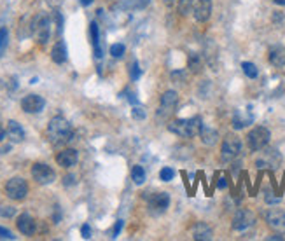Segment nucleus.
Instances as JSON below:
<instances>
[{
    "mask_svg": "<svg viewBox=\"0 0 285 241\" xmlns=\"http://www.w3.org/2000/svg\"><path fill=\"white\" fill-rule=\"evenodd\" d=\"M131 114H133L135 119H143L145 117V112H143L142 107H133V112H131Z\"/></svg>",
    "mask_w": 285,
    "mask_h": 241,
    "instance_id": "nucleus-33",
    "label": "nucleus"
},
{
    "mask_svg": "<svg viewBox=\"0 0 285 241\" xmlns=\"http://www.w3.org/2000/svg\"><path fill=\"white\" fill-rule=\"evenodd\" d=\"M170 206V196L166 192H158V194H152L151 199H149V210L152 213H165Z\"/></svg>",
    "mask_w": 285,
    "mask_h": 241,
    "instance_id": "nucleus-9",
    "label": "nucleus"
},
{
    "mask_svg": "<svg viewBox=\"0 0 285 241\" xmlns=\"http://www.w3.org/2000/svg\"><path fill=\"white\" fill-rule=\"evenodd\" d=\"M77 151H73V149H63L61 152L56 154V163L60 164L61 168H72L77 164Z\"/></svg>",
    "mask_w": 285,
    "mask_h": 241,
    "instance_id": "nucleus-13",
    "label": "nucleus"
},
{
    "mask_svg": "<svg viewBox=\"0 0 285 241\" xmlns=\"http://www.w3.org/2000/svg\"><path fill=\"white\" fill-rule=\"evenodd\" d=\"M282 20H284V14H280V13L273 14V21H282Z\"/></svg>",
    "mask_w": 285,
    "mask_h": 241,
    "instance_id": "nucleus-39",
    "label": "nucleus"
},
{
    "mask_svg": "<svg viewBox=\"0 0 285 241\" xmlns=\"http://www.w3.org/2000/svg\"><path fill=\"white\" fill-rule=\"evenodd\" d=\"M275 4H278V5H285V0H273Z\"/></svg>",
    "mask_w": 285,
    "mask_h": 241,
    "instance_id": "nucleus-42",
    "label": "nucleus"
},
{
    "mask_svg": "<svg viewBox=\"0 0 285 241\" xmlns=\"http://www.w3.org/2000/svg\"><path fill=\"white\" fill-rule=\"evenodd\" d=\"M254 222H256V217H254V213L250 210H240L233 219V229L235 231H243V229L250 227Z\"/></svg>",
    "mask_w": 285,
    "mask_h": 241,
    "instance_id": "nucleus-11",
    "label": "nucleus"
},
{
    "mask_svg": "<svg viewBox=\"0 0 285 241\" xmlns=\"http://www.w3.org/2000/svg\"><path fill=\"white\" fill-rule=\"evenodd\" d=\"M81 233H82V238H84V240H90V238H91V227H90V224H84V225H82Z\"/></svg>",
    "mask_w": 285,
    "mask_h": 241,
    "instance_id": "nucleus-36",
    "label": "nucleus"
},
{
    "mask_svg": "<svg viewBox=\"0 0 285 241\" xmlns=\"http://www.w3.org/2000/svg\"><path fill=\"white\" fill-rule=\"evenodd\" d=\"M173 176H175V172H173L171 168H163V170L159 172V178L163 180V182H170Z\"/></svg>",
    "mask_w": 285,
    "mask_h": 241,
    "instance_id": "nucleus-29",
    "label": "nucleus"
},
{
    "mask_svg": "<svg viewBox=\"0 0 285 241\" xmlns=\"http://www.w3.org/2000/svg\"><path fill=\"white\" fill-rule=\"evenodd\" d=\"M75 175H67L63 176V185H67V187H70V185H75Z\"/></svg>",
    "mask_w": 285,
    "mask_h": 241,
    "instance_id": "nucleus-34",
    "label": "nucleus"
},
{
    "mask_svg": "<svg viewBox=\"0 0 285 241\" xmlns=\"http://www.w3.org/2000/svg\"><path fill=\"white\" fill-rule=\"evenodd\" d=\"M90 4H93V0H81V5H90Z\"/></svg>",
    "mask_w": 285,
    "mask_h": 241,
    "instance_id": "nucleus-41",
    "label": "nucleus"
},
{
    "mask_svg": "<svg viewBox=\"0 0 285 241\" xmlns=\"http://www.w3.org/2000/svg\"><path fill=\"white\" fill-rule=\"evenodd\" d=\"M191 233H192V238H194L196 241H210L214 236L210 225L205 224V222H196V224L192 225Z\"/></svg>",
    "mask_w": 285,
    "mask_h": 241,
    "instance_id": "nucleus-15",
    "label": "nucleus"
},
{
    "mask_svg": "<svg viewBox=\"0 0 285 241\" xmlns=\"http://www.w3.org/2000/svg\"><path fill=\"white\" fill-rule=\"evenodd\" d=\"M0 215L5 217V219H11V217L16 215V208H12V206H0Z\"/></svg>",
    "mask_w": 285,
    "mask_h": 241,
    "instance_id": "nucleus-30",
    "label": "nucleus"
},
{
    "mask_svg": "<svg viewBox=\"0 0 285 241\" xmlns=\"http://www.w3.org/2000/svg\"><path fill=\"white\" fill-rule=\"evenodd\" d=\"M46 107V100L39 94H28L21 100V109H23L26 114H39Z\"/></svg>",
    "mask_w": 285,
    "mask_h": 241,
    "instance_id": "nucleus-8",
    "label": "nucleus"
},
{
    "mask_svg": "<svg viewBox=\"0 0 285 241\" xmlns=\"http://www.w3.org/2000/svg\"><path fill=\"white\" fill-rule=\"evenodd\" d=\"M201 119L200 117H192V119H175L168 124V130L177 136H182V138H192L200 133L201 130Z\"/></svg>",
    "mask_w": 285,
    "mask_h": 241,
    "instance_id": "nucleus-2",
    "label": "nucleus"
},
{
    "mask_svg": "<svg viewBox=\"0 0 285 241\" xmlns=\"http://www.w3.org/2000/svg\"><path fill=\"white\" fill-rule=\"evenodd\" d=\"M131 178H133V182L137 185H142L145 182V170L142 166H135L131 170Z\"/></svg>",
    "mask_w": 285,
    "mask_h": 241,
    "instance_id": "nucleus-23",
    "label": "nucleus"
},
{
    "mask_svg": "<svg viewBox=\"0 0 285 241\" xmlns=\"http://www.w3.org/2000/svg\"><path fill=\"white\" fill-rule=\"evenodd\" d=\"M0 238H2V240H16V236L5 227H0Z\"/></svg>",
    "mask_w": 285,
    "mask_h": 241,
    "instance_id": "nucleus-32",
    "label": "nucleus"
},
{
    "mask_svg": "<svg viewBox=\"0 0 285 241\" xmlns=\"http://www.w3.org/2000/svg\"><path fill=\"white\" fill-rule=\"evenodd\" d=\"M5 194L14 201H23L28 194V184L20 176H14L5 184Z\"/></svg>",
    "mask_w": 285,
    "mask_h": 241,
    "instance_id": "nucleus-4",
    "label": "nucleus"
},
{
    "mask_svg": "<svg viewBox=\"0 0 285 241\" xmlns=\"http://www.w3.org/2000/svg\"><path fill=\"white\" fill-rule=\"evenodd\" d=\"M192 4H194V0H179L180 14H189V13H191Z\"/></svg>",
    "mask_w": 285,
    "mask_h": 241,
    "instance_id": "nucleus-28",
    "label": "nucleus"
},
{
    "mask_svg": "<svg viewBox=\"0 0 285 241\" xmlns=\"http://www.w3.org/2000/svg\"><path fill=\"white\" fill-rule=\"evenodd\" d=\"M5 136H7V133H5V130H4V128L0 126V142H2V140H4Z\"/></svg>",
    "mask_w": 285,
    "mask_h": 241,
    "instance_id": "nucleus-40",
    "label": "nucleus"
},
{
    "mask_svg": "<svg viewBox=\"0 0 285 241\" xmlns=\"http://www.w3.org/2000/svg\"><path fill=\"white\" fill-rule=\"evenodd\" d=\"M5 133H7L9 142H12V143H20V142H23V138H24L23 128H21V124H18L16 121H9Z\"/></svg>",
    "mask_w": 285,
    "mask_h": 241,
    "instance_id": "nucleus-17",
    "label": "nucleus"
},
{
    "mask_svg": "<svg viewBox=\"0 0 285 241\" xmlns=\"http://www.w3.org/2000/svg\"><path fill=\"white\" fill-rule=\"evenodd\" d=\"M189 68H191L192 72H200L201 58L198 56V54H191V56H189Z\"/></svg>",
    "mask_w": 285,
    "mask_h": 241,
    "instance_id": "nucleus-27",
    "label": "nucleus"
},
{
    "mask_svg": "<svg viewBox=\"0 0 285 241\" xmlns=\"http://www.w3.org/2000/svg\"><path fill=\"white\" fill-rule=\"evenodd\" d=\"M217 187H219V189H226V187H228V182H226V178H219V182H217Z\"/></svg>",
    "mask_w": 285,
    "mask_h": 241,
    "instance_id": "nucleus-38",
    "label": "nucleus"
},
{
    "mask_svg": "<svg viewBox=\"0 0 285 241\" xmlns=\"http://www.w3.org/2000/svg\"><path fill=\"white\" fill-rule=\"evenodd\" d=\"M269 138H271V133H269L268 128L264 126H257L250 131L249 135H247V143H249V149L250 151H262V149L268 145Z\"/></svg>",
    "mask_w": 285,
    "mask_h": 241,
    "instance_id": "nucleus-3",
    "label": "nucleus"
},
{
    "mask_svg": "<svg viewBox=\"0 0 285 241\" xmlns=\"http://www.w3.org/2000/svg\"><path fill=\"white\" fill-rule=\"evenodd\" d=\"M200 136H201V142H203L205 145H215L217 138H219L217 131L212 130V128H208V126H201Z\"/></svg>",
    "mask_w": 285,
    "mask_h": 241,
    "instance_id": "nucleus-21",
    "label": "nucleus"
},
{
    "mask_svg": "<svg viewBox=\"0 0 285 241\" xmlns=\"http://www.w3.org/2000/svg\"><path fill=\"white\" fill-rule=\"evenodd\" d=\"M32 176H33V180H35L37 184L49 185V184H53L54 180H56V172H54L51 166H48V164H44V163H35L32 166Z\"/></svg>",
    "mask_w": 285,
    "mask_h": 241,
    "instance_id": "nucleus-5",
    "label": "nucleus"
},
{
    "mask_svg": "<svg viewBox=\"0 0 285 241\" xmlns=\"http://www.w3.org/2000/svg\"><path fill=\"white\" fill-rule=\"evenodd\" d=\"M121 229H122V220H118L114 225V233H112V238H118L119 233H121Z\"/></svg>",
    "mask_w": 285,
    "mask_h": 241,
    "instance_id": "nucleus-37",
    "label": "nucleus"
},
{
    "mask_svg": "<svg viewBox=\"0 0 285 241\" xmlns=\"http://www.w3.org/2000/svg\"><path fill=\"white\" fill-rule=\"evenodd\" d=\"M131 79H133V81H137V79L140 77V68H139V65H137V63H133V65H131Z\"/></svg>",
    "mask_w": 285,
    "mask_h": 241,
    "instance_id": "nucleus-35",
    "label": "nucleus"
},
{
    "mask_svg": "<svg viewBox=\"0 0 285 241\" xmlns=\"http://www.w3.org/2000/svg\"><path fill=\"white\" fill-rule=\"evenodd\" d=\"M252 121H254V117L250 114H247V112H243V110H237L235 115H233V128H235V130H243V128L249 126Z\"/></svg>",
    "mask_w": 285,
    "mask_h": 241,
    "instance_id": "nucleus-19",
    "label": "nucleus"
},
{
    "mask_svg": "<svg viewBox=\"0 0 285 241\" xmlns=\"http://www.w3.org/2000/svg\"><path fill=\"white\" fill-rule=\"evenodd\" d=\"M48 138L54 147H60L72 138V126L65 117L56 115L48 124Z\"/></svg>",
    "mask_w": 285,
    "mask_h": 241,
    "instance_id": "nucleus-1",
    "label": "nucleus"
},
{
    "mask_svg": "<svg viewBox=\"0 0 285 241\" xmlns=\"http://www.w3.org/2000/svg\"><path fill=\"white\" fill-rule=\"evenodd\" d=\"M241 152V140L235 135H228L222 142L220 147V155L224 161H233L235 157H238Z\"/></svg>",
    "mask_w": 285,
    "mask_h": 241,
    "instance_id": "nucleus-7",
    "label": "nucleus"
},
{
    "mask_svg": "<svg viewBox=\"0 0 285 241\" xmlns=\"http://www.w3.org/2000/svg\"><path fill=\"white\" fill-rule=\"evenodd\" d=\"M7 44H9V30L0 28V58L4 56L5 49H7Z\"/></svg>",
    "mask_w": 285,
    "mask_h": 241,
    "instance_id": "nucleus-24",
    "label": "nucleus"
},
{
    "mask_svg": "<svg viewBox=\"0 0 285 241\" xmlns=\"http://www.w3.org/2000/svg\"><path fill=\"white\" fill-rule=\"evenodd\" d=\"M32 32L35 33L37 41L41 44H46L51 35V20L46 14H39L32 23Z\"/></svg>",
    "mask_w": 285,
    "mask_h": 241,
    "instance_id": "nucleus-6",
    "label": "nucleus"
},
{
    "mask_svg": "<svg viewBox=\"0 0 285 241\" xmlns=\"http://www.w3.org/2000/svg\"><path fill=\"white\" fill-rule=\"evenodd\" d=\"M149 0H124L122 2V7L124 9H140L147 4Z\"/></svg>",
    "mask_w": 285,
    "mask_h": 241,
    "instance_id": "nucleus-26",
    "label": "nucleus"
},
{
    "mask_svg": "<svg viewBox=\"0 0 285 241\" xmlns=\"http://www.w3.org/2000/svg\"><path fill=\"white\" fill-rule=\"evenodd\" d=\"M110 54H112L114 58H122V54H124V45L114 44L112 47H110Z\"/></svg>",
    "mask_w": 285,
    "mask_h": 241,
    "instance_id": "nucleus-31",
    "label": "nucleus"
},
{
    "mask_svg": "<svg viewBox=\"0 0 285 241\" xmlns=\"http://www.w3.org/2000/svg\"><path fill=\"white\" fill-rule=\"evenodd\" d=\"M241 68H243L245 75H247L249 79H256V77H257V66L254 65V63L245 62L243 65H241Z\"/></svg>",
    "mask_w": 285,
    "mask_h": 241,
    "instance_id": "nucleus-25",
    "label": "nucleus"
},
{
    "mask_svg": "<svg viewBox=\"0 0 285 241\" xmlns=\"http://www.w3.org/2000/svg\"><path fill=\"white\" fill-rule=\"evenodd\" d=\"M51 58H53V62L58 63V65H61V63L67 62V45L65 42H56L53 47V51H51Z\"/></svg>",
    "mask_w": 285,
    "mask_h": 241,
    "instance_id": "nucleus-20",
    "label": "nucleus"
},
{
    "mask_svg": "<svg viewBox=\"0 0 285 241\" xmlns=\"http://www.w3.org/2000/svg\"><path fill=\"white\" fill-rule=\"evenodd\" d=\"M269 63L277 66V68L285 66V47H282V45L271 47V51H269Z\"/></svg>",
    "mask_w": 285,
    "mask_h": 241,
    "instance_id": "nucleus-18",
    "label": "nucleus"
},
{
    "mask_svg": "<svg viewBox=\"0 0 285 241\" xmlns=\"http://www.w3.org/2000/svg\"><path fill=\"white\" fill-rule=\"evenodd\" d=\"M177 102H179V96H177L175 91H166V93L161 96V107L166 109L168 112L177 105Z\"/></svg>",
    "mask_w": 285,
    "mask_h": 241,
    "instance_id": "nucleus-22",
    "label": "nucleus"
},
{
    "mask_svg": "<svg viewBox=\"0 0 285 241\" xmlns=\"http://www.w3.org/2000/svg\"><path fill=\"white\" fill-rule=\"evenodd\" d=\"M266 222L271 229L275 231H280V233H285V212L284 210L273 208L266 213Z\"/></svg>",
    "mask_w": 285,
    "mask_h": 241,
    "instance_id": "nucleus-10",
    "label": "nucleus"
},
{
    "mask_svg": "<svg viewBox=\"0 0 285 241\" xmlns=\"http://www.w3.org/2000/svg\"><path fill=\"white\" fill-rule=\"evenodd\" d=\"M278 164H280V155H278V152L277 151H266V152H262V155L259 157V159L256 161V166L261 170V168H277Z\"/></svg>",
    "mask_w": 285,
    "mask_h": 241,
    "instance_id": "nucleus-12",
    "label": "nucleus"
},
{
    "mask_svg": "<svg viewBox=\"0 0 285 241\" xmlns=\"http://www.w3.org/2000/svg\"><path fill=\"white\" fill-rule=\"evenodd\" d=\"M16 225H18V229H20V233H23L24 236H33V234H35L37 224H35V220H33V217L28 215V213H23V215L18 217Z\"/></svg>",
    "mask_w": 285,
    "mask_h": 241,
    "instance_id": "nucleus-14",
    "label": "nucleus"
},
{
    "mask_svg": "<svg viewBox=\"0 0 285 241\" xmlns=\"http://www.w3.org/2000/svg\"><path fill=\"white\" fill-rule=\"evenodd\" d=\"M210 14H212V2H210V0H200V2L194 5V18H196V21L205 23V21H208Z\"/></svg>",
    "mask_w": 285,
    "mask_h": 241,
    "instance_id": "nucleus-16",
    "label": "nucleus"
}]
</instances>
